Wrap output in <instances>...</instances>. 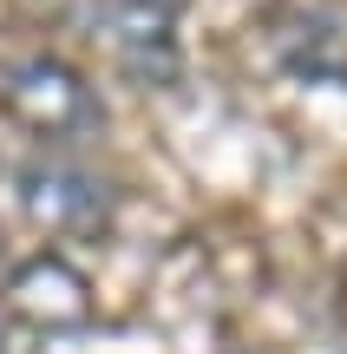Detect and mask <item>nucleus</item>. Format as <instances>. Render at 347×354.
<instances>
[{
	"mask_svg": "<svg viewBox=\"0 0 347 354\" xmlns=\"http://www.w3.org/2000/svg\"><path fill=\"white\" fill-rule=\"evenodd\" d=\"M0 112H7L13 131H26V138H33L39 151H52V158H72L79 145H92L99 125H105L86 73L52 59V53L13 59L7 73H0Z\"/></svg>",
	"mask_w": 347,
	"mask_h": 354,
	"instance_id": "f257e3e1",
	"label": "nucleus"
},
{
	"mask_svg": "<svg viewBox=\"0 0 347 354\" xmlns=\"http://www.w3.org/2000/svg\"><path fill=\"white\" fill-rule=\"evenodd\" d=\"M92 26L131 86L170 92L184 79V0H92Z\"/></svg>",
	"mask_w": 347,
	"mask_h": 354,
	"instance_id": "f03ea898",
	"label": "nucleus"
},
{
	"mask_svg": "<svg viewBox=\"0 0 347 354\" xmlns=\"http://www.w3.org/2000/svg\"><path fill=\"white\" fill-rule=\"evenodd\" d=\"M13 197H20V216L39 230V236H99L112 203H105V184L92 171H79L72 158H26L13 171Z\"/></svg>",
	"mask_w": 347,
	"mask_h": 354,
	"instance_id": "7ed1b4c3",
	"label": "nucleus"
},
{
	"mask_svg": "<svg viewBox=\"0 0 347 354\" xmlns=\"http://www.w3.org/2000/svg\"><path fill=\"white\" fill-rule=\"evenodd\" d=\"M341 315H347V269H341Z\"/></svg>",
	"mask_w": 347,
	"mask_h": 354,
	"instance_id": "20e7f679",
	"label": "nucleus"
}]
</instances>
